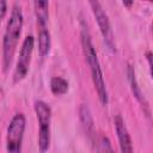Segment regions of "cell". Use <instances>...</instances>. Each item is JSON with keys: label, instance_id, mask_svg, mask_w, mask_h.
<instances>
[{"label": "cell", "instance_id": "cell-1", "mask_svg": "<svg viewBox=\"0 0 153 153\" xmlns=\"http://www.w3.org/2000/svg\"><path fill=\"white\" fill-rule=\"evenodd\" d=\"M80 37H81L82 51H84L85 59H86L87 65H88L90 71H91V76H92V81H93L94 88H96L97 94H98V99H99L100 104L105 106L109 102L108 90L105 86V81H104V76H103V72H102V67H100L97 53H96L94 47H93L92 41H91V35H90L87 26L85 24H82V26H81Z\"/></svg>", "mask_w": 153, "mask_h": 153}, {"label": "cell", "instance_id": "cell-2", "mask_svg": "<svg viewBox=\"0 0 153 153\" xmlns=\"http://www.w3.org/2000/svg\"><path fill=\"white\" fill-rule=\"evenodd\" d=\"M24 23L23 12L19 5L14 4L2 38V67L6 73L13 61Z\"/></svg>", "mask_w": 153, "mask_h": 153}, {"label": "cell", "instance_id": "cell-3", "mask_svg": "<svg viewBox=\"0 0 153 153\" xmlns=\"http://www.w3.org/2000/svg\"><path fill=\"white\" fill-rule=\"evenodd\" d=\"M37 121H38V149L41 153H45L50 145V106L43 100H36L33 105Z\"/></svg>", "mask_w": 153, "mask_h": 153}, {"label": "cell", "instance_id": "cell-4", "mask_svg": "<svg viewBox=\"0 0 153 153\" xmlns=\"http://www.w3.org/2000/svg\"><path fill=\"white\" fill-rule=\"evenodd\" d=\"M26 120L24 114H16L7 127L6 135V151L7 153H22V143L24 137Z\"/></svg>", "mask_w": 153, "mask_h": 153}, {"label": "cell", "instance_id": "cell-5", "mask_svg": "<svg viewBox=\"0 0 153 153\" xmlns=\"http://www.w3.org/2000/svg\"><path fill=\"white\" fill-rule=\"evenodd\" d=\"M90 6L92 8L93 16L98 23L100 33L103 36L104 43L106 44V47L109 48V50L111 53L116 51V45H115V39H114V33H112V29H111V24L109 20V17L106 14V12L104 11L102 4L99 1H90Z\"/></svg>", "mask_w": 153, "mask_h": 153}, {"label": "cell", "instance_id": "cell-6", "mask_svg": "<svg viewBox=\"0 0 153 153\" xmlns=\"http://www.w3.org/2000/svg\"><path fill=\"white\" fill-rule=\"evenodd\" d=\"M35 48V38L31 35H27L22 44L20 51H19V57L17 61V66L13 73V81L14 82H19L22 81L30 68V63H31V57H32V51Z\"/></svg>", "mask_w": 153, "mask_h": 153}, {"label": "cell", "instance_id": "cell-7", "mask_svg": "<svg viewBox=\"0 0 153 153\" xmlns=\"http://www.w3.org/2000/svg\"><path fill=\"white\" fill-rule=\"evenodd\" d=\"M115 129H116L117 139H118V142H120L121 153H134L130 135L128 133V129L124 124L123 118L120 115H117L115 117Z\"/></svg>", "mask_w": 153, "mask_h": 153}, {"label": "cell", "instance_id": "cell-8", "mask_svg": "<svg viewBox=\"0 0 153 153\" xmlns=\"http://www.w3.org/2000/svg\"><path fill=\"white\" fill-rule=\"evenodd\" d=\"M127 75H128V81H129V85H130V88H131L133 94L135 96V98L137 99V102L143 106V110L146 111L147 116H149V106H148V103L145 99V97L142 96L141 88H140V86L137 84V80H136V76H135V71H134V68H133L131 65H128V67H127Z\"/></svg>", "mask_w": 153, "mask_h": 153}, {"label": "cell", "instance_id": "cell-9", "mask_svg": "<svg viewBox=\"0 0 153 153\" xmlns=\"http://www.w3.org/2000/svg\"><path fill=\"white\" fill-rule=\"evenodd\" d=\"M37 49L41 57H44L49 54L50 50V32L47 26H37Z\"/></svg>", "mask_w": 153, "mask_h": 153}, {"label": "cell", "instance_id": "cell-10", "mask_svg": "<svg viewBox=\"0 0 153 153\" xmlns=\"http://www.w3.org/2000/svg\"><path fill=\"white\" fill-rule=\"evenodd\" d=\"M33 10L37 19V26H47L49 19V2L44 0L33 1Z\"/></svg>", "mask_w": 153, "mask_h": 153}, {"label": "cell", "instance_id": "cell-11", "mask_svg": "<svg viewBox=\"0 0 153 153\" xmlns=\"http://www.w3.org/2000/svg\"><path fill=\"white\" fill-rule=\"evenodd\" d=\"M68 81L62 76H54L50 80V91L55 96H62L68 91Z\"/></svg>", "mask_w": 153, "mask_h": 153}, {"label": "cell", "instance_id": "cell-12", "mask_svg": "<svg viewBox=\"0 0 153 153\" xmlns=\"http://www.w3.org/2000/svg\"><path fill=\"white\" fill-rule=\"evenodd\" d=\"M97 153H115L110 140L105 135H100L97 146Z\"/></svg>", "mask_w": 153, "mask_h": 153}, {"label": "cell", "instance_id": "cell-13", "mask_svg": "<svg viewBox=\"0 0 153 153\" xmlns=\"http://www.w3.org/2000/svg\"><path fill=\"white\" fill-rule=\"evenodd\" d=\"M80 117H81V121L82 123L86 126V128L90 130L93 128V121H92V116H91V112L87 108V105L82 104L80 106Z\"/></svg>", "mask_w": 153, "mask_h": 153}, {"label": "cell", "instance_id": "cell-14", "mask_svg": "<svg viewBox=\"0 0 153 153\" xmlns=\"http://www.w3.org/2000/svg\"><path fill=\"white\" fill-rule=\"evenodd\" d=\"M6 12H7V2L5 0H0V23L5 18Z\"/></svg>", "mask_w": 153, "mask_h": 153}, {"label": "cell", "instance_id": "cell-15", "mask_svg": "<svg viewBox=\"0 0 153 153\" xmlns=\"http://www.w3.org/2000/svg\"><path fill=\"white\" fill-rule=\"evenodd\" d=\"M133 4H134L133 1H123V2H122V5H123V6H127V7H130Z\"/></svg>", "mask_w": 153, "mask_h": 153}]
</instances>
